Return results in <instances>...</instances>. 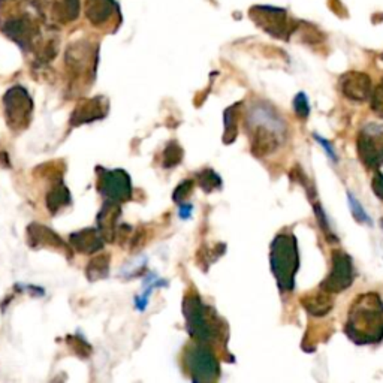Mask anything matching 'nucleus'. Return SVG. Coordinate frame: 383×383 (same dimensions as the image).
I'll use <instances>...</instances> for the list:
<instances>
[{
	"mask_svg": "<svg viewBox=\"0 0 383 383\" xmlns=\"http://www.w3.org/2000/svg\"><path fill=\"white\" fill-rule=\"evenodd\" d=\"M344 332L355 344H377L383 340V301L379 293L358 296L349 310Z\"/></svg>",
	"mask_w": 383,
	"mask_h": 383,
	"instance_id": "2",
	"label": "nucleus"
},
{
	"mask_svg": "<svg viewBox=\"0 0 383 383\" xmlns=\"http://www.w3.org/2000/svg\"><path fill=\"white\" fill-rule=\"evenodd\" d=\"M184 365L190 375L192 382H216L220 377V364L209 346L197 343L190 344L184 351Z\"/></svg>",
	"mask_w": 383,
	"mask_h": 383,
	"instance_id": "5",
	"label": "nucleus"
},
{
	"mask_svg": "<svg viewBox=\"0 0 383 383\" xmlns=\"http://www.w3.org/2000/svg\"><path fill=\"white\" fill-rule=\"evenodd\" d=\"M301 304L308 315H312L315 317H322L332 310L334 300L331 298L329 292L319 288V291L304 295L301 298Z\"/></svg>",
	"mask_w": 383,
	"mask_h": 383,
	"instance_id": "15",
	"label": "nucleus"
},
{
	"mask_svg": "<svg viewBox=\"0 0 383 383\" xmlns=\"http://www.w3.org/2000/svg\"><path fill=\"white\" fill-rule=\"evenodd\" d=\"M343 95L355 102H363L372 96V80L363 72H348L340 78Z\"/></svg>",
	"mask_w": 383,
	"mask_h": 383,
	"instance_id": "12",
	"label": "nucleus"
},
{
	"mask_svg": "<svg viewBox=\"0 0 383 383\" xmlns=\"http://www.w3.org/2000/svg\"><path fill=\"white\" fill-rule=\"evenodd\" d=\"M99 183L97 189L108 201L114 202H126L132 197V181L130 176L125 169H105L97 166Z\"/></svg>",
	"mask_w": 383,
	"mask_h": 383,
	"instance_id": "8",
	"label": "nucleus"
},
{
	"mask_svg": "<svg viewBox=\"0 0 383 383\" xmlns=\"http://www.w3.org/2000/svg\"><path fill=\"white\" fill-rule=\"evenodd\" d=\"M114 0H87V17L92 23H105L116 9Z\"/></svg>",
	"mask_w": 383,
	"mask_h": 383,
	"instance_id": "19",
	"label": "nucleus"
},
{
	"mask_svg": "<svg viewBox=\"0 0 383 383\" xmlns=\"http://www.w3.org/2000/svg\"><path fill=\"white\" fill-rule=\"evenodd\" d=\"M66 343L71 348V351L75 352L78 356L81 358H89L92 353V346L85 341L81 336L73 334V336H68L66 337Z\"/></svg>",
	"mask_w": 383,
	"mask_h": 383,
	"instance_id": "24",
	"label": "nucleus"
},
{
	"mask_svg": "<svg viewBox=\"0 0 383 383\" xmlns=\"http://www.w3.org/2000/svg\"><path fill=\"white\" fill-rule=\"evenodd\" d=\"M372 188L375 190V195L377 197H380V200L383 201V174H382V172H377V174L375 176L373 183H372Z\"/></svg>",
	"mask_w": 383,
	"mask_h": 383,
	"instance_id": "32",
	"label": "nucleus"
},
{
	"mask_svg": "<svg viewBox=\"0 0 383 383\" xmlns=\"http://www.w3.org/2000/svg\"><path fill=\"white\" fill-rule=\"evenodd\" d=\"M252 11L257 14L256 17L252 16L253 20L259 24V26L264 28L265 32L277 36V38H285L286 33L285 11L273 6H256Z\"/></svg>",
	"mask_w": 383,
	"mask_h": 383,
	"instance_id": "13",
	"label": "nucleus"
},
{
	"mask_svg": "<svg viewBox=\"0 0 383 383\" xmlns=\"http://www.w3.org/2000/svg\"><path fill=\"white\" fill-rule=\"evenodd\" d=\"M108 114V102L107 99L99 96L93 99H85V101L80 102L77 108L73 109L71 116V126L78 128L87 123H93L97 120L105 118Z\"/></svg>",
	"mask_w": 383,
	"mask_h": 383,
	"instance_id": "11",
	"label": "nucleus"
},
{
	"mask_svg": "<svg viewBox=\"0 0 383 383\" xmlns=\"http://www.w3.org/2000/svg\"><path fill=\"white\" fill-rule=\"evenodd\" d=\"M348 201H349V207H351V212H352L353 217H355L358 221H360V224L373 225L372 219L368 217V214L365 213V209H364L363 205L360 204V201H358L352 193H348Z\"/></svg>",
	"mask_w": 383,
	"mask_h": 383,
	"instance_id": "26",
	"label": "nucleus"
},
{
	"mask_svg": "<svg viewBox=\"0 0 383 383\" xmlns=\"http://www.w3.org/2000/svg\"><path fill=\"white\" fill-rule=\"evenodd\" d=\"M197 184L205 193H212L213 190H219L221 188V178L216 174L213 169L205 168L201 172H197Z\"/></svg>",
	"mask_w": 383,
	"mask_h": 383,
	"instance_id": "22",
	"label": "nucleus"
},
{
	"mask_svg": "<svg viewBox=\"0 0 383 383\" xmlns=\"http://www.w3.org/2000/svg\"><path fill=\"white\" fill-rule=\"evenodd\" d=\"M65 11L69 20H75L80 11V0H65Z\"/></svg>",
	"mask_w": 383,
	"mask_h": 383,
	"instance_id": "30",
	"label": "nucleus"
},
{
	"mask_svg": "<svg viewBox=\"0 0 383 383\" xmlns=\"http://www.w3.org/2000/svg\"><path fill=\"white\" fill-rule=\"evenodd\" d=\"M315 213H316L317 224H319L320 229H322V232L327 236L328 241H334V243H337L339 238L336 237V233L332 232V229H331V225H329V221H328V219H327V214H325V212H324V208L320 207L317 202L315 204Z\"/></svg>",
	"mask_w": 383,
	"mask_h": 383,
	"instance_id": "25",
	"label": "nucleus"
},
{
	"mask_svg": "<svg viewBox=\"0 0 383 383\" xmlns=\"http://www.w3.org/2000/svg\"><path fill=\"white\" fill-rule=\"evenodd\" d=\"M109 274V255H97L85 268V276L89 281H97L107 279Z\"/></svg>",
	"mask_w": 383,
	"mask_h": 383,
	"instance_id": "21",
	"label": "nucleus"
},
{
	"mask_svg": "<svg viewBox=\"0 0 383 383\" xmlns=\"http://www.w3.org/2000/svg\"><path fill=\"white\" fill-rule=\"evenodd\" d=\"M4 109L9 129L23 130L29 126L33 113V101L23 85H14L4 96Z\"/></svg>",
	"mask_w": 383,
	"mask_h": 383,
	"instance_id": "6",
	"label": "nucleus"
},
{
	"mask_svg": "<svg viewBox=\"0 0 383 383\" xmlns=\"http://www.w3.org/2000/svg\"><path fill=\"white\" fill-rule=\"evenodd\" d=\"M183 148L177 144V142H169L166 147H165V150H164V154H162V166L165 169H171V168H174L177 166L181 160H183Z\"/></svg>",
	"mask_w": 383,
	"mask_h": 383,
	"instance_id": "23",
	"label": "nucleus"
},
{
	"mask_svg": "<svg viewBox=\"0 0 383 383\" xmlns=\"http://www.w3.org/2000/svg\"><path fill=\"white\" fill-rule=\"evenodd\" d=\"M269 265L279 289L281 292H291L295 288V274L300 267L298 247L291 233H280L271 243Z\"/></svg>",
	"mask_w": 383,
	"mask_h": 383,
	"instance_id": "4",
	"label": "nucleus"
},
{
	"mask_svg": "<svg viewBox=\"0 0 383 383\" xmlns=\"http://www.w3.org/2000/svg\"><path fill=\"white\" fill-rule=\"evenodd\" d=\"M183 315L186 319V329L189 336L202 344H214L221 341L226 332L221 319L212 307L202 303L200 295L189 292L183 301Z\"/></svg>",
	"mask_w": 383,
	"mask_h": 383,
	"instance_id": "3",
	"label": "nucleus"
},
{
	"mask_svg": "<svg viewBox=\"0 0 383 383\" xmlns=\"http://www.w3.org/2000/svg\"><path fill=\"white\" fill-rule=\"evenodd\" d=\"M243 104L237 102L236 105L229 107L225 111L224 116V123H225V135H224V141L225 144H231L232 141H236L237 138V130H238V117H240V107Z\"/></svg>",
	"mask_w": 383,
	"mask_h": 383,
	"instance_id": "20",
	"label": "nucleus"
},
{
	"mask_svg": "<svg viewBox=\"0 0 383 383\" xmlns=\"http://www.w3.org/2000/svg\"><path fill=\"white\" fill-rule=\"evenodd\" d=\"M355 279L352 257L343 250H334L331 255V271L320 283V289L329 293H340L349 289Z\"/></svg>",
	"mask_w": 383,
	"mask_h": 383,
	"instance_id": "9",
	"label": "nucleus"
},
{
	"mask_svg": "<svg viewBox=\"0 0 383 383\" xmlns=\"http://www.w3.org/2000/svg\"><path fill=\"white\" fill-rule=\"evenodd\" d=\"M192 190H193V180H183L176 188L174 193H172V200L180 205L192 195Z\"/></svg>",
	"mask_w": 383,
	"mask_h": 383,
	"instance_id": "27",
	"label": "nucleus"
},
{
	"mask_svg": "<svg viewBox=\"0 0 383 383\" xmlns=\"http://www.w3.org/2000/svg\"><path fill=\"white\" fill-rule=\"evenodd\" d=\"M26 236H28V243L32 249H53V250L63 252L68 256L71 255V247L48 226H44L39 224H32L28 226Z\"/></svg>",
	"mask_w": 383,
	"mask_h": 383,
	"instance_id": "10",
	"label": "nucleus"
},
{
	"mask_svg": "<svg viewBox=\"0 0 383 383\" xmlns=\"http://www.w3.org/2000/svg\"><path fill=\"white\" fill-rule=\"evenodd\" d=\"M380 83H382V84H383V78H382V81H380Z\"/></svg>",
	"mask_w": 383,
	"mask_h": 383,
	"instance_id": "34",
	"label": "nucleus"
},
{
	"mask_svg": "<svg viewBox=\"0 0 383 383\" xmlns=\"http://www.w3.org/2000/svg\"><path fill=\"white\" fill-rule=\"evenodd\" d=\"M293 109L300 118H307L310 114V104H308V97L304 92H300L293 97Z\"/></svg>",
	"mask_w": 383,
	"mask_h": 383,
	"instance_id": "28",
	"label": "nucleus"
},
{
	"mask_svg": "<svg viewBox=\"0 0 383 383\" xmlns=\"http://www.w3.org/2000/svg\"><path fill=\"white\" fill-rule=\"evenodd\" d=\"M121 213L120 204L114 201H107L97 214V228L102 232L105 241H113L117 231V219Z\"/></svg>",
	"mask_w": 383,
	"mask_h": 383,
	"instance_id": "16",
	"label": "nucleus"
},
{
	"mask_svg": "<svg viewBox=\"0 0 383 383\" xmlns=\"http://www.w3.org/2000/svg\"><path fill=\"white\" fill-rule=\"evenodd\" d=\"M72 249L83 255H93L104 249L105 238L99 228H85L69 236Z\"/></svg>",
	"mask_w": 383,
	"mask_h": 383,
	"instance_id": "14",
	"label": "nucleus"
},
{
	"mask_svg": "<svg viewBox=\"0 0 383 383\" xmlns=\"http://www.w3.org/2000/svg\"><path fill=\"white\" fill-rule=\"evenodd\" d=\"M358 154L368 169H377L383 165V125L370 123L360 132L356 141Z\"/></svg>",
	"mask_w": 383,
	"mask_h": 383,
	"instance_id": "7",
	"label": "nucleus"
},
{
	"mask_svg": "<svg viewBox=\"0 0 383 383\" xmlns=\"http://www.w3.org/2000/svg\"><path fill=\"white\" fill-rule=\"evenodd\" d=\"M315 140L320 144V147H324V150L327 152L328 157H331L332 160H334V162H337V156H336V152H334V148H332V145L325 138H322V137H320V135H317V133H315Z\"/></svg>",
	"mask_w": 383,
	"mask_h": 383,
	"instance_id": "31",
	"label": "nucleus"
},
{
	"mask_svg": "<svg viewBox=\"0 0 383 383\" xmlns=\"http://www.w3.org/2000/svg\"><path fill=\"white\" fill-rule=\"evenodd\" d=\"M5 35H8L12 41H16L23 49H29L33 39V28L29 20H11L4 26Z\"/></svg>",
	"mask_w": 383,
	"mask_h": 383,
	"instance_id": "17",
	"label": "nucleus"
},
{
	"mask_svg": "<svg viewBox=\"0 0 383 383\" xmlns=\"http://www.w3.org/2000/svg\"><path fill=\"white\" fill-rule=\"evenodd\" d=\"M244 126L256 157L273 154L286 135V125L277 111L267 102H256L247 111Z\"/></svg>",
	"mask_w": 383,
	"mask_h": 383,
	"instance_id": "1",
	"label": "nucleus"
},
{
	"mask_svg": "<svg viewBox=\"0 0 383 383\" xmlns=\"http://www.w3.org/2000/svg\"><path fill=\"white\" fill-rule=\"evenodd\" d=\"M192 209L193 207L190 204H180V217L181 219H189L190 214H192Z\"/></svg>",
	"mask_w": 383,
	"mask_h": 383,
	"instance_id": "33",
	"label": "nucleus"
},
{
	"mask_svg": "<svg viewBox=\"0 0 383 383\" xmlns=\"http://www.w3.org/2000/svg\"><path fill=\"white\" fill-rule=\"evenodd\" d=\"M372 109L383 118V84L380 83L372 96Z\"/></svg>",
	"mask_w": 383,
	"mask_h": 383,
	"instance_id": "29",
	"label": "nucleus"
},
{
	"mask_svg": "<svg viewBox=\"0 0 383 383\" xmlns=\"http://www.w3.org/2000/svg\"><path fill=\"white\" fill-rule=\"evenodd\" d=\"M45 202H47V208L49 209V213L51 214H57L59 212H61V209L72 204L71 192L65 186L63 181L56 183L54 186L49 189L45 197Z\"/></svg>",
	"mask_w": 383,
	"mask_h": 383,
	"instance_id": "18",
	"label": "nucleus"
}]
</instances>
